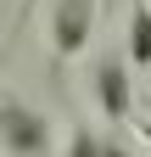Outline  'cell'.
Wrapping results in <instances>:
<instances>
[{
  "label": "cell",
  "instance_id": "3957f363",
  "mask_svg": "<svg viewBox=\"0 0 151 157\" xmlns=\"http://www.w3.org/2000/svg\"><path fill=\"white\" fill-rule=\"evenodd\" d=\"M129 56H101V67H95V101H101V112L112 118V124H123L129 118Z\"/></svg>",
  "mask_w": 151,
  "mask_h": 157
},
{
  "label": "cell",
  "instance_id": "7a4b0ae2",
  "mask_svg": "<svg viewBox=\"0 0 151 157\" xmlns=\"http://www.w3.org/2000/svg\"><path fill=\"white\" fill-rule=\"evenodd\" d=\"M95 34V0H50V56L73 62Z\"/></svg>",
  "mask_w": 151,
  "mask_h": 157
},
{
  "label": "cell",
  "instance_id": "6da1fadb",
  "mask_svg": "<svg viewBox=\"0 0 151 157\" xmlns=\"http://www.w3.org/2000/svg\"><path fill=\"white\" fill-rule=\"evenodd\" d=\"M0 151L6 157H50V124L23 95L0 90Z\"/></svg>",
  "mask_w": 151,
  "mask_h": 157
},
{
  "label": "cell",
  "instance_id": "277c9868",
  "mask_svg": "<svg viewBox=\"0 0 151 157\" xmlns=\"http://www.w3.org/2000/svg\"><path fill=\"white\" fill-rule=\"evenodd\" d=\"M129 67H151V0H129Z\"/></svg>",
  "mask_w": 151,
  "mask_h": 157
},
{
  "label": "cell",
  "instance_id": "8992f818",
  "mask_svg": "<svg viewBox=\"0 0 151 157\" xmlns=\"http://www.w3.org/2000/svg\"><path fill=\"white\" fill-rule=\"evenodd\" d=\"M101 151H106V140H95L90 129H73L67 135V157H101Z\"/></svg>",
  "mask_w": 151,
  "mask_h": 157
},
{
  "label": "cell",
  "instance_id": "52a82bcc",
  "mask_svg": "<svg viewBox=\"0 0 151 157\" xmlns=\"http://www.w3.org/2000/svg\"><path fill=\"white\" fill-rule=\"evenodd\" d=\"M101 157H134V151H129L123 140H106V151H101Z\"/></svg>",
  "mask_w": 151,
  "mask_h": 157
},
{
  "label": "cell",
  "instance_id": "5b68a950",
  "mask_svg": "<svg viewBox=\"0 0 151 157\" xmlns=\"http://www.w3.org/2000/svg\"><path fill=\"white\" fill-rule=\"evenodd\" d=\"M34 6H39V0H17V17H11V28H6V39H0V62H6V56H11V45L23 39V28H28V17H34Z\"/></svg>",
  "mask_w": 151,
  "mask_h": 157
}]
</instances>
